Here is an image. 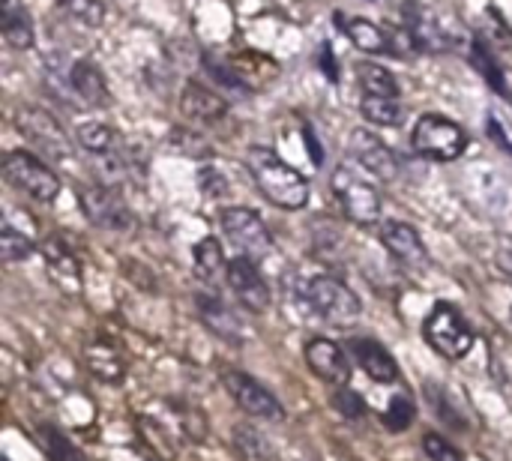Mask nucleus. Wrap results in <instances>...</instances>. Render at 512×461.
<instances>
[{
	"label": "nucleus",
	"instance_id": "9b49d317",
	"mask_svg": "<svg viewBox=\"0 0 512 461\" xmlns=\"http://www.w3.org/2000/svg\"><path fill=\"white\" fill-rule=\"evenodd\" d=\"M225 282H228V288L234 291V297H237V303L243 309H249L255 315H261V312L270 309V288H267V282H264V276H261V270H258L255 261L237 255L228 264Z\"/></svg>",
	"mask_w": 512,
	"mask_h": 461
},
{
	"label": "nucleus",
	"instance_id": "c9c22d12",
	"mask_svg": "<svg viewBox=\"0 0 512 461\" xmlns=\"http://www.w3.org/2000/svg\"><path fill=\"white\" fill-rule=\"evenodd\" d=\"M198 180H201V189H204L210 198H225V195H228V180H225L222 171H216V168H201Z\"/></svg>",
	"mask_w": 512,
	"mask_h": 461
},
{
	"label": "nucleus",
	"instance_id": "6ab92c4d",
	"mask_svg": "<svg viewBox=\"0 0 512 461\" xmlns=\"http://www.w3.org/2000/svg\"><path fill=\"white\" fill-rule=\"evenodd\" d=\"M351 351H354V360L360 363V369L375 384H396L399 381V363L393 360V354L381 342H375V339H354Z\"/></svg>",
	"mask_w": 512,
	"mask_h": 461
},
{
	"label": "nucleus",
	"instance_id": "1a4fd4ad",
	"mask_svg": "<svg viewBox=\"0 0 512 461\" xmlns=\"http://www.w3.org/2000/svg\"><path fill=\"white\" fill-rule=\"evenodd\" d=\"M78 204H81V213L87 216V222L102 231H126L132 225V213L114 186L84 183L78 189Z\"/></svg>",
	"mask_w": 512,
	"mask_h": 461
},
{
	"label": "nucleus",
	"instance_id": "4468645a",
	"mask_svg": "<svg viewBox=\"0 0 512 461\" xmlns=\"http://www.w3.org/2000/svg\"><path fill=\"white\" fill-rule=\"evenodd\" d=\"M381 243L405 270H426L429 267V252H426L414 225L399 222V219H387L381 225Z\"/></svg>",
	"mask_w": 512,
	"mask_h": 461
},
{
	"label": "nucleus",
	"instance_id": "a211bd4d",
	"mask_svg": "<svg viewBox=\"0 0 512 461\" xmlns=\"http://www.w3.org/2000/svg\"><path fill=\"white\" fill-rule=\"evenodd\" d=\"M69 90L90 108H105L111 102V93H108V81L102 75V69L90 60V57H81V60H72V69H69Z\"/></svg>",
	"mask_w": 512,
	"mask_h": 461
},
{
	"label": "nucleus",
	"instance_id": "b1692460",
	"mask_svg": "<svg viewBox=\"0 0 512 461\" xmlns=\"http://www.w3.org/2000/svg\"><path fill=\"white\" fill-rule=\"evenodd\" d=\"M471 63H474V69L486 78V84H489L498 96H504L507 102H512V90H510V81H507V72H504V66L498 63L495 51L489 48V42H486L483 36H477V39L471 42Z\"/></svg>",
	"mask_w": 512,
	"mask_h": 461
},
{
	"label": "nucleus",
	"instance_id": "e433bc0d",
	"mask_svg": "<svg viewBox=\"0 0 512 461\" xmlns=\"http://www.w3.org/2000/svg\"><path fill=\"white\" fill-rule=\"evenodd\" d=\"M486 132L492 135V141H495L501 150H507L512 156V132L507 123L498 120V114H489V117H486Z\"/></svg>",
	"mask_w": 512,
	"mask_h": 461
},
{
	"label": "nucleus",
	"instance_id": "2f4dec72",
	"mask_svg": "<svg viewBox=\"0 0 512 461\" xmlns=\"http://www.w3.org/2000/svg\"><path fill=\"white\" fill-rule=\"evenodd\" d=\"M60 9L75 18L84 27H99L105 21V3L102 0H57Z\"/></svg>",
	"mask_w": 512,
	"mask_h": 461
},
{
	"label": "nucleus",
	"instance_id": "ddd939ff",
	"mask_svg": "<svg viewBox=\"0 0 512 461\" xmlns=\"http://www.w3.org/2000/svg\"><path fill=\"white\" fill-rule=\"evenodd\" d=\"M348 153L360 162V168H366L378 180L390 183L399 177V159L372 129H354L351 141H348Z\"/></svg>",
	"mask_w": 512,
	"mask_h": 461
},
{
	"label": "nucleus",
	"instance_id": "a878e982",
	"mask_svg": "<svg viewBox=\"0 0 512 461\" xmlns=\"http://www.w3.org/2000/svg\"><path fill=\"white\" fill-rule=\"evenodd\" d=\"M357 84L363 96H384V99H399V81L390 69L378 63H363L357 66Z\"/></svg>",
	"mask_w": 512,
	"mask_h": 461
},
{
	"label": "nucleus",
	"instance_id": "c756f323",
	"mask_svg": "<svg viewBox=\"0 0 512 461\" xmlns=\"http://www.w3.org/2000/svg\"><path fill=\"white\" fill-rule=\"evenodd\" d=\"M234 444H237V450H240L246 459L273 461V447H270V441H267L258 429H249V426L237 429V432H234Z\"/></svg>",
	"mask_w": 512,
	"mask_h": 461
},
{
	"label": "nucleus",
	"instance_id": "6e6552de",
	"mask_svg": "<svg viewBox=\"0 0 512 461\" xmlns=\"http://www.w3.org/2000/svg\"><path fill=\"white\" fill-rule=\"evenodd\" d=\"M330 189H333L336 201L342 204V213L354 225H375V222H381V195L354 168H348V165L336 168L333 177H330Z\"/></svg>",
	"mask_w": 512,
	"mask_h": 461
},
{
	"label": "nucleus",
	"instance_id": "ea45409f",
	"mask_svg": "<svg viewBox=\"0 0 512 461\" xmlns=\"http://www.w3.org/2000/svg\"><path fill=\"white\" fill-rule=\"evenodd\" d=\"M321 69H324V75H327L330 81H339V63H336V57H333L330 42L321 45Z\"/></svg>",
	"mask_w": 512,
	"mask_h": 461
},
{
	"label": "nucleus",
	"instance_id": "dca6fc26",
	"mask_svg": "<svg viewBox=\"0 0 512 461\" xmlns=\"http://www.w3.org/2000/svg\"><path fill=\"white\" fill-rule=\"evenodd\" d=\"M42 258L45 267L51 273V279L66 291V294H78L81 291V261L78 255L66 246L63 237H48L42 243Z\"/></svg>",
	"mask_w": 512,
	"mask_h": 461
},
{
	"label": "nucleus",
	"instance_id": "412c9836",
	"mask_svg": "<svg viewBox=\"0 0 512 461\" xmlns=\"http://www.w3.org/2000/svg\"><path fill=\"white\" fill-rule=\"evenodd\" d=\"M195 303H198V315H201V321L219 336V339H225V342H243V333H240V321H237V315L228 309V303L219 297V294H198L195 297Z\"/></svg>",
	"mask_w": 512,
	"mask_h": 461
},
{
	"label": "nucleus",
	"instance_id": "f03ea898",
	"mask_svg": "<svg viewBox=\"0 0 512 461\" xmlns=\"http://www.w3.org/2000/svg\"><path fill=\"white\" fill-rule=\"evenodd\" d=\"M300 300L327 324L354 327L363 315L360 297L333 276H312L300 285Z\"/></svg>",
	"mask_w": 512,
	"mask_h": 461
},
{
	"label": "nucleus",
	"instance_id": "f257e3e1",
	"mask_svg": "<svg viewBox=\"0 0 512 461\" xmlns=\"http://www.w3.org/2000/svg\"><path fill=\"white\" fill-rule=\"evenodd\" d=\"M246 168L261 189V195L276 204L279 210H303L309 204V183L306 177L282 162L273 150L267 147H249L246 153Z\"/></svg>",
	"mask_w": 512,
	"mask_h": 461
},
{
	"label": "nucleus",
	"instance_id": "7c9ffc66",
	"mask_svg": "<svg viewBox=\"0 0 512 461\" xmlns=\"http://www.w3.org/2000/svg\"><path fill=\"white\" fill-rule=\"evenodd\" d=\"M75 135H78V144L84 150H90L93 156L111 153V147H114V132L105 123H84V126H78Z\"/></svg>",
	"mask_w": 512,
	"mask_h": 461
},
{
	"label": "nucleus",
	"instance_id": "c85d7f7f",
	"mask_svg": "<svg viewBox=\"0 0 512 461\" xmlns=\"http://www.w3.org/2000/svg\"><path fill=\"white\" fill-rule=\"evenodd\" d=\"M33 255V240L24 237L18 228H12L9 222L0 228V258L3 261H27Z\"/></svg>",
	"mask_w": 512,
	"mask_h": 461
},
{
	"label": "nucleus",
	"instance_id": "cd10ccee",
	"mask_svg": "<svg viewBox=\"0 0 512 461\" xmlns=\"http://www.w3.org/2000/svg\"><path fill=\"white\" fill-rule=\"evenodd\" d=\"M360 114L375 126H399L402 117H405L399 99H384V96H363L360 99Z\"/></svg>",
	"mask_w": 512,
	"mask_h": 461
},
{
	"label": "nucleus",
	"instance_id": "20e7f679",
	"mask_svg": "<svg viewBox=\"0 0 512 461\" xmlns=\"http://www.w3.org/2000/svg\"><path fill=\"white\" fill-rule=\"evenodd\" d=\"M411 147L432 162H453L468 150V135L459 123L441 117V114H423L414 123Z\"/></svg>",
	"mask_w": 512,
	"mask_h": 461
},
{
	"label": "nucleus",
	"instance_id": "7ed1b4c3",
	"mask_svg": "<svg viewBox=\"0 0 512 461\" xmlns=\"http://www.w3.org/2000/svg\"><path fill=\"white\" fill-rule=\"evenodd\" d=\"M423 339H426L441 357H447V360H465L468 351L474 348V330H471V324H468L465 315H462L453 303H447V300H441V303L429 312V318H426V324H423Z\"/></svg>",
	"mask_w": 512,
	"mask_h": 461
},
{
	"label": "nucleus",
	"instance_id": "79ce46f5",
	"mask_svg": "<svg viewBox=\"0 0 512 461\" xmlns=\"http://www.w3.org/2000/svg\"><path fill=\"white\" fill-rule=\"evenodd\" d=\"M510 315H512V312H510Z\"/></svg>",
	"mask_w": 512,
	"mask_h": 461
},
{
	"label": "nucleus",
	"instance_id": "5701e85b",
	"mask_svg": "<svg viewBox=\"0 0 512 461\" xmlns=\"http://www.w3.org/2000/svg\"><path fill=\"white\" fill-rule=\"evenodd\" d=\"M0 30L9 48L15 51L33 48V21L21 0H0Z\"/></svg>",
	"mask_w": 512,
	"mask_h": 461
},
{
	"label": "nucleus",
	"instance_id": "9d476101",
	"mask_svg": "<svg viewBox=\"0 0 512 461\" xmlns=\"http://www.w3.org/2000/svg\"><path fill=\"white\" fill-rule=\"evenodd\" d=\"M225 390L231 393V399L249 414V417H258L264 423H282L285 420V408L279 405V399L261 387L255 378H249L246 372H225Z\"/></svg>",
	"mask_w": 512,
	"mask_h": 461
},
{
	"label": "nucleus",
	"instance_id": "423d86ee",
	"mask_svg": "<svg viewBox=\"0 0 512 461\" xmlns=\"http://www.w3.org/2000/svg\"><path fill=\"white\" fill-rule=\"evenodd\" d=\"M3 177L12 189L30 195L39 204H51L60 195V177L33 153L12 150L3 159Z\"/></svg>",
	"mask_w": 512,
	"mask_h": 461
},
{
	"label": "nucleus",
	"instance_id": "f704fd0d",
	"mask_svg": "<svg viewBox=\"0 0 512 461\" xmlns=\"http://www.w3.org/2000/svg\"><path fill=\"white\" fill-rule=\"evenodd\" d=\"M423 453H426V459L429 461H465L462 459V453H459L447 438H441V435H435V432H429V435L423 438Z\"/></svg>",
	"mask_w": 512,
	"mask_h": 461
},
{
	"label": "nucleus",
	"instance_id": "4c0bfd02",
	"mask_svg": "<svg viewBox=\"0 0 512 461\" xmlns=\"http://www.w3.org/2000/svg\"><path fill=\"white\" fill-rule=\"evenodd\" d=\"M45 450L54 461H81V456L69 447V441L63 435H57V432H48V447Z\"/></svg>",
	"mask_w": 512,
	"mask_h": 461
},
{
	"label": "nucleus",
	"instance_id": "39448f33",
	"mask_svg": "<svg viewBox=\"0 0 512 461\" xmlns=\"http://www.w3.org/2000/svg\"><path fill=\"white\" fill-rule=\"evenodd\" d=\"M219 225L228 237V243L249 261L261 264L273 255V234L264 225V219L249 207H225L219 216Z\"/></svg>",
	"mask_w": 512,
	"mask_h": 461
},
{
	"label": "nucleus",
	"instance_id": "58836bf2",
	"mask_svg": "<svg viewBox=\"0 0 512 461\" xmlns=\"http://www.w3.org/2000/svg\"><path fill=\"white\" fill-rule=\"evenodd\" d=\"M486 18H489V24H492V36H495L501 45L512 48V27L504 21V15H501L495 6H489V9H486Z\"/></svg>",
	"mask_w": 512,
	"mask_h": 461
},
{
	"label": "nucleus",
	"instance_id": "0eeeda50",
	"mask_svg": "<svg viewBox=\"0 0 512 461\" xmlns=\"http://www.w3.org/2000/svg\"><path fill=\"white\" fill-rule=\"evenodd\" d=\"M15 129L24 135L27 144H33L42 156L54 162H66L72 156V141L66 129L57 123V117L39 105H21L15 111Z\"/></svg>",
	"mask_w": 512,
	"mask_h": 461
},
{
	"label": "nucleus",
	"instance_id": "a19ab883",
	"mask_svg": "<svg viewBox=\"0 0 512 461\" xmlns=\"http://www.w3.org/2000/svg\"><path fill=\"white\" fill-rule=\"evenodd\" d=\"M303 135H306V150L312 153L315 165H321V162H324V150H321V144H318V135H315V129H309V126H306V132H303Z\"/></svg>",
	"mask_w": 512,
	"mask_h": 461
},
{
	"label": "nucleus",
	"instance_id": "2eb2a0df",
	"mask_svg": "<svg viewBox=\"0 0 512 461\" xmlns=\"http://www.w3.org/2000/svg\"><path fill=\"white\" fill-rule=\"evenodd\" d=\"M306 363L309 369L333 387H348L351 381V363L348 354L333 342V339H312L306 345Z\"/></svg>",
	"mask_w": 512,
	"mask_h": 461
},
{
	"label": "nucleus",
	"instance_id": "f3484780",
	"mask_svg": "<svg viewBox=\"0 0 512 461\" xmlns=\"http://www.w3.org/2000/svg\"><path fill=\"white\" fill-rule=\"evenodd\" d=\"M180 111L192 123H219L228 114V102L222 93L210 90L201 81H189L180 93Z\"/></svg>",
	"mask_w": 512,
	"mask_h": 461
},
{
	"label": "nucleus",
	"instance_id": "f8f14e48",
	"mask_svg": "<svg viewBox=\"0 0 512 461\" xmlns=\"http://www.w3.org/2000/svg\"><path fill=\"white\" fill-rule=\"evenodd\" d=\"M405 30L411 33L417 51H426V54H444L456 45L453 33L438 21V15L426 6H417V3H405Z\"/></svg>",
	"mask_w": 512,
	"mask_h": 461
},
{
	"label": "nucleus",
	"instance_id": "393cba45",
	"mask_svg": "<svg viewBox=\"0 0 512 461\" xmlns=\"http://www.w3.org/2000/svg\"><path fill=\"white\" fill-rule=\"evenodd\" d=\"M192 261H195V273H198V279H204V282H216V279H222V276H228V264L231 261H225V255H222V246H219V240L216 237H204V240H198V246L192 249Z\"/></svg>",
	"mask_w": 512,
	"mask_h": 461
},
{
	"label": "nucleus",
	"instance_id": "4be33fe9",
	"mask_svg": "<svg viewBox=\"0 0 512 461\" xmlns=\"http://www.w3.org/2000/svg\"><path fill=\"white\" fill-rule=\"evenodd\" d=\"M228 66H231V72L240 78V84L246 90H261V87H267L279 75L276 60L273 57H264L258 51H240V54H234L228 60Z\"/></svg>",
	"mask_w": 512,
	"mask_h": 461
},
{
	"label": "nucleus",
	"instance_id": "aec40b11",
	"mask_svg": "<svg viewBox=\"0 0 512 461\" xmlns=\"http://www.w3.org/2000/svg\"><path fill=\"white\" fill-rule=\"evenodd\" d=\"M333 24L351 39L354 48H360L366 54H390V36L378 24L360 18V15L357 18H345V12H333Z\"/></svg>",
	"mask_w": 512,
	"mask_h": 461
},
{
	"label": "nucleus",
	"instance_id": "473e14b6",
	"mask_svg": "<svg viewBox=\"0 0 512 461\" xmlns=\"http://www.w3.org/2000/svg\"><path fill=\"white\" fill-rule=\"evenodd\" d=\"M414 417H417V408H414L411 396L399 393V396H393V399H390V408H387L384 423H387V429H390V432H405V429H411V426H414Z\"/></svg>",
	"mask_w": 512,
	"mask_h": 461
},
{
	"label": "nucleus",
	"instance_id": "72a5a7b5",
	"mask_svg": "<svg viewBox=\"0 0 512 461\" xmlns=\"http://www.w3.org/2000/svg\"><path fill=\"white\" fill-rule=\"evenodd\" d=\"M345 420H351V423H357V420H363L366 414H369V408H366V402L357 396V393H351V390H345V387H339L336 393H333V402H330Z\"/></svg>",
	"mask_w": 512,
	"mask_h": 461
},
{
	"label": "nucleus",
	"instance_id": "bb28decb",
	"mask_svg": "<svg viewBox=\"0 0 512 461\" xmlns=\"http://www.w3.org/2000/svg\"><path fill=\"white\" fill-rule=\"evenodd\" d=\"M87 363H90V372L108 384H117L123 381V360H120V351L114 345H105V342H96L87 348Z\"/></svg>",
	"mask_w": 512,
	"mask_h": 461
}]
</instances>
